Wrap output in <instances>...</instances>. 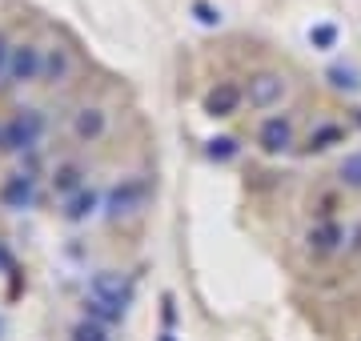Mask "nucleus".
<instances>
[{
	"instance_id": "f257e3e1",
	"label": "nucleus",
	"mask_w": 361,
	"mask_h": 341,
	"mask_svg": "<svg viewBox=\"0 0 361 341\" xmlns=\"http://www.w3.org/2000/svg\"><path fill=\"white\" fill-rule=\"evenodd\" d=\"M44 137V113L40 108H16L0 125V149L4 153H32Z\"/></svg>"
},
{
	"instance_id": "f03ea898",
	"label": "nucleus",
	"mask_w": 361,
	"mask_h": 341,
	"mask_svg": "<svg viewBox=\"0 0 361 341\" xmlns=\"http://www.w3.org/2000/svg\"><path fill=\"white\" fill-rule=\"evenodd\" d=\"M285 97H289V77L277 73V68H261V73H253L249 85H245L249 108H277Z\"/></svg>"
},
{
	"instance_id": "7ed1b4c3",
	"label": "nucleus",
	"mask_w": 361,
	"mask_h": 341,
	"mask_svg": "<svg viewBox=\"0 0 361 341\" xmlns=\"http://www.w3.org/2000/svg\"><path fill=\"white\" fill-rule=\"evenodd\" d=\"M145 197H149V189H145L141 177H125L121 185H113V189H109V197H104V217H109V221L133 217V213L145 205Z\"/></svg>"
},
{
	"instance_id": "20e7f679",
	"label": "nucleus",
	"mask_w": 361,
	"mask_h": 341,
	"mask_svg": "<svg viewBox=\"0 0 361 341\" xmlns=\"http://www.w3.org/2000/svg\"><path fill=\"white\" fill-rule=\"evenodd\" d=\"M257 144L261 153H269V157H281L297 144V129H293V117L289 113H273L257 125Z\"/></svg>"
},
{
	"instance_id": "39448f33",
	"label": "nucleus",
	"mask_w": 361,
	"mask_h": 341,
	"mask_svg": "<svg viewBox=\"0 0 361 341\" xmlns=\"http://www.w3.org/2000/svg\"><path fill=\"white\" fill-rule=\"evenodd\" d=\"M13 85H32V80H44V49L25 40V44H13V56H8V77Z\"/></svg>"
},
{
	"instance_id": "423d86ee",
	"label": "nucleus",
	"mask_w": 361,
	"mask_h": 341,
	"mask_svg": "<svg viewBox=\"0 0 361 341\" xmlns=\"http://www.w3.org/2000/svg\"><path fill=\"white\" fill-rule=\"evenodd\" d=\"M349 241V229L337 217H329V221H313L310 233H305V249L313 253V257H334V253L345 249Z\"/></svg>"
},
{
	"instance_id": "0eeeda50",
	"label": "nucleus",
	"mask_w": 361,
	"mask_h": 341,
	"mask_svg": "<svg viewBox=\"0 0 361 341\" xmlns=\"http://www.w3.org/2000/svg\"><path fill=\"white\" fill-rule=\"evenodd\" d=\"M89 297H97V302L113 305V309H121V314H129L133 305V281L121 273H92L89 281Z\"/></svg>"
},
{
	"instance_id": "6e6552de",
	"label": "nucleus",
	"mask_w": 361,
	"mask_h": 341,
	"mask_svg": "<svg viewBox=\"0 0 361 341\" xmlns=\"http://www.w3.org/2000/svg\"><path fill=\"white\" fill-rule=\"evenodd\" d=\"M241 105H245V89H241V85H233V80H217V85L205 92V101H201L205 117H213V120L233 117Z\"/></svg>"
},
{
	"instance_id": "1a4fd4ad",
	"label": "nucleus",
	"mask_w": 361,
	"mask_h": 341,
	"mask_svg": "<svg viewBox=\"0 0 361 341\" xmlns=\"http://www.w3.org/2000/svg\"><path fill=\"white\" fill-rule=\"evenodd\" d=\"M0 205L13 213H25L37 205V177L32 173H13V177H4L0 185Z\"/></svg>"
},
{
	"instance_id": "9d476101",
	"label": "nucleus",
	"mask_w": 361,
	"mask_h": 341,
	"mask_svg": "<svg viewBox=\"0 0 361 341\" xmlns=\"http://www.w3.org/2000/svg\"><path fill=\"white\" fill-rule=\"evenodd\" d=\"M73 137H77L80 144H97L109 132V113H104L101 105H80L77 113H73Z\"/></svg>"
},
{
	"instance_id": "9b49d317",
	"label": "nucleus",
	"mask_w": 361,
	"mask_h": 341,
	"mask_svg": "<svg viewBox=\"0 0 361 341\" xmlns=\"http://www.w3.org/2000/svg\"><path fill=\"white\" fill-rule=\"evenodd\" d=\"M73 77H77V56H73V49H65V44L44 49V80L49 85H68Z\"/></svg>"
},
{
	"instance_id": "f8f14e48",
	"label": "nucleus",
	"mask_w": 361,
	"mask_h": 341,
	"mask_svg": "<svg viewBox=\"0 0 361 341\" xmlns=\"http://www.w3.org/2000/svg\"><path fill=\"white\" fill-rule=\"evenodd\" d=\"M85 177H89V173H85V165H77V161H61V165H56V169H52V193H56V197L61 201H68V197H77L80 189H89V185H85Z\"/></svg>"
},
{
	"instance_id": "ddd939ff",
	"label": "nucleus",
	"mask_w": 361,
	"mask_h": 341,
	"mask_svg": "<svg viewBox=\"0 0 361 341\" xmlns=\"http://www.w3.org/2000/svg\"><path fill=\"white\" fill-rule=\"evenodd\" d=\"M97 209H104V201L97 189H80L77 197H68L65 205H61V217H65L68 225H85Z\"/></svg>"
},
{
	"instance_id": "4468645a",
	"label": "nucleus",
	"mask_w": 361,
	"mask_h": 341,
	"mask_svg": "<svg viewBox=\"0 0 361 341\" xmlns=\"http://www.w3.org/2000/svg\"><path fill=\"white\" fill-rule=\"evenodd\" d=\"M334 177H337V185H341L345 193H361V149H349V153H341Z\"/></svg>"
},
{
	"instance_id": "2eb2a0df",
	"label": "nucleus",
	"mask_w": 361,
	"mask_h": 341,
	"mask_svg": "<svg viewBox=\"0 0 361 341\" xmlns=\"http://www.w3.org/2000/svg\"><path fill=\"white\" fill-rule=\"evenodd\" d=\"M325 80H329L337 92H349V97L361 92V73L353 65H345V61H334V65L325 68Z\"/></svg>"
},
{
	"instance_id": "dca6fc26",
	"label": "nucleus",
	"mask_w": 361,
	"mask_h": 341,
	"mask_svg": "<svg viewBox=\"0 0 361 341\" xmlns=\"http://www.w3.org/2000/svg\"><path fill=\"white\" fill-rule=\"evenodd\" d=\"M341 141H345V129L329 120V125H317V129L310 132L305 149H310V153H325V149H334V144H341Z\"/></svg>"
},
{
	"instance_id": "f3484780",
	"label": "nucleus",
	"mask_w": 361,
	"mask_h": 341,
	"mask_svg": "<svg viewBox=\"0 0 361 341\" xmlns=\"http://www.w3.org/2000/svg\"><path fill=\"white\" fill-rule=\"evenodd\" d=\"M237 153H241L237 137H209V141H205V157H209V161H217V165H229Z\"/></svg>"
},
{
	"instance_id": "a211bd4d",
	"label": "nucleus",
	"mask_w": 361,
	"mask_h": 341,
	"mask_svg": "<svg viewBox=\"0 0 361 341\" xmlns=\"http://www.w3.org/2000/svg\"><path fill=\"white\" fill-rule=\"evenodd\" d=\"M337 40H341V28L329 25V20H322V25L310 28V44L317 49V53H329V49H337Z\"/></svg>"
},
{
	"instance_id": "6ab92c4d",
	"label": "nucleus",
	"mask_w": 361,
	"mask_h": 341,
	"mask_svg": "<svg viewBox=\"0 0 361 341\" xmlns=\"http://www.w3.org/2000/svg\"><path fill=\"white\" fill-rule=\"evenodd\" d=\"M85 317H89V321H97V326H116V321H125V314H121V309L97 302V297H89V302H85Z\"/></svg>"
},
{
	"instance_id": "aec40b11",
	"label": "nucleus",
	"mask_w": 361,
	"mask_h": 341,
	"mask_svg": "<svg viewBox=\"0 0 361 341\" xmlns=\"http://www.w3.org/2000/svg\"><path fill=\"white\" fill-rule=\"evenodd\" d=\"M73 341H109V337H104V326H97V321L85 317V321L73 329Z\"/></svg>"
},
{
	"instance_id": "412c9836",
	"label": "nucleus",
	"mask_w": 361,
	"mask_h": 341,
	"mask_svg": "<svg viewBox=\"0 0 361 341\" xmlns=\"http://www.w3.org/2000/svg\"><path fill=\"white\" fill-rule=\"evenodd\" d=\"M193 16H197V25H205V28H217L221 25V13L213 8V4H205V0H197V4H193Z\"/></svg>"
},
{
	"instance_id": "4be33fe9",
	"label": "nucleus",
	"mask_w": 361,
	"mask_h": 341,
	"mask_svg": "<svg viewBox=\"0 0 361 341\" xmlns=\"http://www.w3.org/2000/svg\"><path fill=\"white\" fill-rule=\"evenodd\" d=\"M8 56H13V44H8V37L0 32V77H8Z\"/></svg>"
},
{
	"instance_id": "5701e85b",
	"label": "nucleus",
	"mask_w": 361,
	"mask_h": 341,
	"mask_svg": "<svg viewBox=\"0 0 361 341\" xmlns=\"http://www.w3.org/2000/svg\"><path fill=\"white\" fill-rule=\"evenodd\" d=\"M345 249H349V253H361V221L349 229V245H345Z\"/></svg>"
},
{
	"instance_id": "b1692460",
	"label": "nucleus",
	"mask_w": 361,
	"mask_h": 341,
	"mask_svg": "<svg viewBox=\"0 0 361 341\" xmlns=\"http://www.w3.org/2000/svg\"><path fill=\"white\" fill-rule=\"evenodd\" d=\"M13 269V253H8V245L0 241V273H8Z\"/></svg>"
},
{
	"instance_id": "393cba45",
	"label": "nucleus",
	"mask_w": 361,
	"mask_h": 341,
	"mask_svg": "<svg viewBox=\"0 0 361 341\" xmlns=\"http://www.w3.org/2000/svg\"><path fill=\"white\" fill-rule=\"evenodd\" d=\"M161 341H173V337H169V333H165V337H161Z\"/></svg>"
},
{
	"instance_id": "a878e982",
	"label": "nucleus",
	"mask_w": 361,
	"mask_h": 341,
	"mask_svg": "<svg viewBox=\"0 0 361 341\" xmlns=\"http://www.w3.org/2000/svg\"><path fill=\"white\" fill-rule=\"evenodd\" d=\"M0 333H4V321H0Z\"/></svg>"
},
{
	"instance_id": "bb28decb",
	"label": "nucleus",
	"mask_w": 361,
	"mask_h": 341,
	"mask_svg": "<svg viewBox=\"0 0 361 341\" xmlns=\"http://www.w3.org/2000/svg\"><path fill=\"white\" fill-rule=\"evenodd\" d=\"M357 120H361V108H357Z\"/></svg>"
}]
</instances>
